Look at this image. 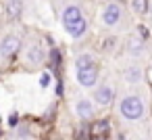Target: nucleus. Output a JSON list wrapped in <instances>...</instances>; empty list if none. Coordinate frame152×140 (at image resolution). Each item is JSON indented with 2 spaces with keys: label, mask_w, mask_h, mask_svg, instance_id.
Listing matches in <instances>:
<instances>
[{
  "label": "nucleus",
  "mask_w": 152,
  "mask_h": 140,
  "mask_svg": "<svg viewBox=\"0 0 152 140\" xmlns=\"http://www.w3.org/2000/svg\"><path fill=\"white\" fill-rule=\"evenodd\" d=\"M113 107L121 125L146 123L150 117V92L146 86H125L117 92Z\"/></svg>",
  "instance_id": "1"
},
{
  "label": "nucleus",
  "mask_w": 152,
  "mask_h": 140,
  "mask_svg": "<svg viewBox=\"0 0 152 140\" xmlns=\"http://www.w3.org/2000/svg\"><path fill=\"white\" fill-rule=\"evenodd\" d=\"M117 92H119V88H117V84L113 80H100L92 88V96L90 98L94 100V105L98 109H106V107H113V102L117 98Z\"/></svg>",
  "instance_id": "2"
},
{
  "label": "nucleus",
  "mask_w": 152,
  "mask_h": 140,
  "mask_svg": "<svg viewBox=\"0 0 152 140\" xmlns=\"http://www.w3.org/2000/svg\"><path fill=\"white\" fill-rule=\"evenodd\" d=\"M23 65L27 69H40L44 63H46V48L40 40H29L23 48Z\"/></svg>",
  "instance_id": "3"
},
{
  "label": "nucleus",
  "mask_w": 152,
  "mask_h": 140,
  "mask_svg": "<svg viewBox=\"0 0 152 140\" xmlns=\"http://www.w3.org/2000/svg\"><path fill=\"white\" fill-rule=\"evenodd\" d=\"M71 107H73L75 117L81 119V121H92L98 115V107L94 105V100L88 94H75L73 100H71Z\"/></svg>",
  "instance_id": "4"
},
{
  "label": "nucleus",
  "mask_w": 152,
  "mask_h": 140,
  "mask_svg": "<svg viewBox=\"0 0 152 140\" xmlns=\"http://www.w3.org/2000/svg\"><path fill=\"white\" fill-rule=\"evenodd\" d=\"M21 48V36L15 32H9L0 36V65H7Z\"/></svg>",
  "instance_id": "5"
},
{
  "label": "nucleus",
  "mask_w": 152,
  "mask_h": 140,
  "mask_svg": "<svg viewBox=\"0 0 152 140\" xmlns=\"http://www.w3.org/2000/svg\"><path fill=\"white\" fill-rule=\"evenodd\" d=\"M119 140H152V132L146 123H135V125H121L119 123V132H117Z\"/></svg>",
  "instance_id": "6"
},
{
  "label": "nucleus",
  "mask_w": 152,
  "mask_h": 140,
  "mask_svg": "<svg viewBox=\"0 0 152 140\" xmlns=\"http://www.w3.org/2000/svg\"><path fill=\"white\" fill-rule=\"evenodd\" d=\"M75 82L83 90H92L100 82V65H92L86 69H75Z\"/></svg>",
  "instance_id": "7"
},
{
  "label": "nucleus",
  "mask_w": 152,
  "mask_h": 140,
  "mask_svg": "<svg viewBox=\"0 0 152 140\" xmlns=\"http://www.w3.org/2000/svg\"><path fill=\"white\" fill-rule=\"evenodd\" d=\"M121 80L125 86H144L146 82V73H144V67L140 63H129L121 69Z\"/></svg>",
  "instance_id": "8"
},
{
  "label": "nucleus",
  "mask_w": 152,
  "mask_h": 140,
  "mask_svg": "<svg viewBox=\"0 0 152 140\" xmlns=\"http://www.w3.org/2000/svg\"><path fill=\"white\" fill-rule=\"evenodd\" d=\"M83 19H86V17H83L81 7L75 4V2H69V4H65V7L61 9V23H63L65 32H69L75 23H79V21H83Z\"/></svg>",
  "instance_id": "9"
},
{
  "label": "nucleus",
  "mask_w": 152,
  "mask_h": 140,
  "mask_svg": "<svg viewBox=\"0 0 152 140\" xmlns=\"http://www.w3.org/2000/svg\"><path fill=\"white\" fill-rule=\"evenodd\" d=\"M123 21V9L119 2H108L102 11V25L104 27H117Z\"/></svg>",
  "instance_id": "10"
},
{
  "label": "nucleus",
  "mask_w": 152,
  "mask_h": 140,
  "mask_svg": "<svg viewBox=\"0 0 152 140\" xmlns=\"http://www.w3.org/2000/svg\"><path fill=\"white\" fill-rule=\"evenodd\" d=\"M146 50H148V46H146V40L142 36H129V40H127V55L131 59H135V63H137V59L146 57Z\"/></svg>",
  "instance_id": "11"
},
{
  "label": "nucleus",
  "mask_w": 152,
  "mask_h": 140,
  "mask_svg": "<svg viewBox=\"0 0 152 140\" xmlns=\"http://www.w3.org/2000/svg\"><path fill=\"white\" fill-rule=\"evenodd\" d=\"M92 65H98V61L92 52H79L73 61V69H86V67H92Z\"/></svg>",
  "instance_id": "12"
},
{
  "label": "nucleus",
  "mask_w": 152,
  "mask_h": 140,
  "mask_svg": "<svg viewBox=\"0 0 152 140\" xmlns=\"http://www.w3.org/2000/svg\"><path fill=\"white\" fill-rule=\"evenodd\" d=\"M4 11L9 19H19L23 15V0H9L4 4Z\"/></svg>",
  "instance_id": "13"
},
{
  "label": "nucleus",
  "mask_w": 152,
  "mask_h": 140,
  "mask_svg": "<svg viewBox=\"0 0 152 140\" xmlns=\"http://www.w3.org/2000/svg\"><path fill=\"white\" fill-rule=\"evenodd\" d=\"M148 7H150V0H131V9L137 15H146L148 13Z\"/></svg>",
  "instance_id": "14"
}]
</instances>
